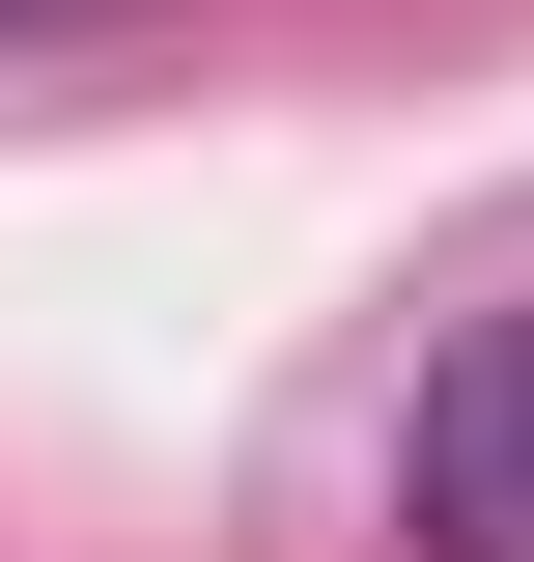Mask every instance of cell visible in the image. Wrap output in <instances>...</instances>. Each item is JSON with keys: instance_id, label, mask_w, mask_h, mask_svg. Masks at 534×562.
Segmentation results:
<instances>
[{"instance_id": "cell-1", "label": "cell", "mask_w": 534, "mask_h": 562, "mask_svg": "<svg viewBox=\"0 0 534 562\" xmlns=\"http://www.w3.org/2000/svg\"><path fill=\"white\" fill-rule=\"evenodd\" d=\"M394 535L422 562H534V310H478V338L394 394Z\"/></svg>"}]
</instances>
